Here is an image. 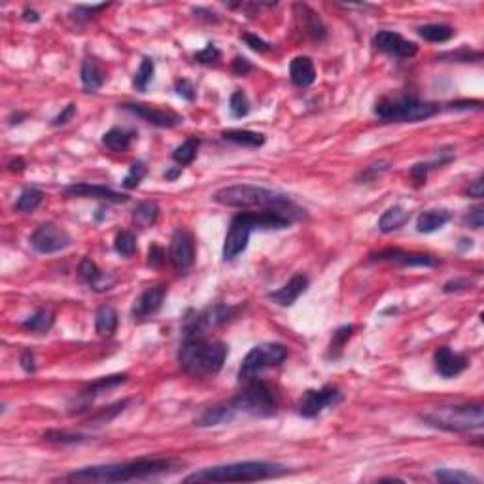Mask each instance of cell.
<instances>
[{
    "instance_id": "obj_1",
    "label": "cell",
    "mask_w": 484,
    "mask_h": 484,
    "mask_svg": "<svg viewBox=\"0 0 484 484\" xmlns=\"http://www.w3.org/2000/svg\"><path fill=\"white\" fill-rule=\"evenodd\" d=\"M244 390L239 396L227 399L224 403L208 407L197 420L195 426L199 428H212V426L229 424L239 416L269 418L279 412V398L276 391L263 378H250L242 382Z\"/></svg>"
},
{
    "instance_id": "obj_2",
    "label": "cell",
    "mask_w": 484,
    "mask_h": 484,
    "mask_svg": "<svg viewBox=\"0 0 484 484\" xmlns=\"http://www.w3.org/2000/svg\"><path fill=\"white\" fill-rule=\"evenodd\" d=\"M184 467L182 460L176 458H140L123 464H107L81 467L68 473L65 481L70 483H129L139 478H152L159 475L176 473Z\"/></svg>"
},
{
    "instance_id": "obj_3",
    "label": "cell",
    "mask_w": 484,
    "mask_h": 484,
    "mask_svg": "<svg viewBox=\"0 0 484 484\" xmlns=\"http://www.w3.org/2000/svg\"><path fill=\"white\" fill-rule=\"evenodd\" d=\"M218 205L229 206V208H261V210H274L295 219L305 218V210L293 203V199L286 193L269 187L253 186V184H233V186L219 187L212 197Z\"/></svg>"
},
{
    "instance_id": "obj_4",
    "label": "cell",
    "mask_w": 484,
    "mask_h": 484,
    "mask_svg": "<svg viewBox=\"0 0 484 484\" xmlns=\"http://www.w3.org/2000/svg\"><path fill=\"white\" fill-rule=\"evenodd\" d=\"M227 359V345L208 337V333H182L178 364L182 371L197 378L214 377Z\"/></svg>"
},
{
    "instance_id": "obj_5",
    "label": "cell",
    "mask_w": 484,
    "mask_h": 484,
    "mask_svg": "<svg viewBox=\"0 0 484 484\" xmlns=\"http://www.w3.org/2000/svg\"><path fill=\"white\" fill-rule=\"evenodd\" d=\"M293 221L288 216L274 210H261V212H252L244 210L239 212L231 219L227 227L226 239H224V250L221 256L226 261H233L239 258L240 253L248 248V240L256 229L261 231H271V229H288Z\"/></svg>"
},
{
    "instance_id": "obj_6",
    "label": "cell",
    "mask_w": 484,
    "mask_h": 484,
    "mask_svg": "<svg viewBox=\"0 0 484 484\" xmlns=\"http://www.w3.org/2000/svg\"><path fill=\"white\" fill-rule=\"evenodd\" d=\"M286 465L276 462H235V464L214 465L205 467L187 475L184 483H253V481H267L286 475Z\"/></svg>"
},
{
    "instance_id": "obj_7",
    "label": "cell",
    "mask_w": 484,
    "mask_h": 484,
    "mask_svg": "<svg viewBox=\"0 0 484 484\" xmlns=\"http://www.w3.org/2000/svg\"><path fill=\"white\" fill-rule=\"evenodd\" d=\"M418 418L430 428L451 433H467L484 426L483 405H443L431 411L420 412Z\"/></svg>"
},
{
    "instance_id": "obj_8",
    "label": "cell",
    "mask_w": 484,
    "mask_h": 484,
    "mask_svg": "<svg viewBox=\"0 0 484 484\" xmlns=\"http://www.w3.org/2000/svg\"><path fill=\"white\" fill-rule=\"evenodd\" d=\"M441 107L435 102L420 100L414 95L382 97L375 102L373 114L386 123H416L437 116Z\"/></svg>"
},
{
    "instance_id": "obj_9",
    "label": "cell",
    "mask_w": 484,
    "mask_h": 484,
    "mask_svg": "<svg viewBox=\"0 0 484 484\" xmlns=\"http://www.w3.org/2000/svg\"><path fill=\"white\" fill-rule=\"evenodd\" d=\"M288 358V348L280 343H265V345L253 346L252 350L246 354L242 359V365L239 369L240 384L256 378L261 371H265L269 367H276Z\"/></svg>"
},
{
    "instance_id": "obj_10",
    "label": "cell",
    "mask_w": 484,
    "mask_h": 484,
    "mask_svg": "<svg viewBox=\"0 0 484 484\" xmlns=\"http://www.w3.org/2000/svg\"><path fill=\"white\" fill-rule=\"evenodd\" d=\"M244 305H214L205 311L189 312L182 322V333H208L214 327L237 318Z\"/></svg>"
},
{
    "instance_id": "obj_11",
    "label": "cell",
    "mask_w": 484,
    "mask_h": 484,
    "mask_svg": "<svg viewBox=\"0 0 484 484\" xmlns=\"http://www.w3.org/2000/svg\"><path fill=\"white\" fill-rule=\"evenodd\" d=\"M343 403V391L337 386H324L320 390H306L297 401L299 416L316 418L325 409H333Z\"/></svg>"
},
{
    "instance_id": "obj_12",
    "label": "cell",
    "mask_w": 484,
    "mask_h": 484,
    "mask_svg": "<svg viewBox=\"0 0 484 484\" xmlns=\"http://www.w3.org/2000/svg\"><path fill=\"white\" fill-rule=\"evenodd\" d=\"M29 242L38 253H57L67 250L68 246L72 244V237L57 224L47 221V224L36 227V231L31 235Z\"/></svg>"
},
{
    "instance_id": "obj_13",
    "label": "cell",
    "mask_w": 484,
    "mask_h": 484,
    "mask_svg": "<svg viewBox=\"0 0 484 484\" xmlns=\"http://www.w3.org/2000/svg\"><path fill=\"white\" fill-rule=\"evenodd\" d=\"M169 261L174 267V271L186 274L195 263V242L186 229L178 227L173 233L171 246H169Z\"/></svg>"
},
{
    "instance_id": "obj_14",
    "label": "cell",
    "mask_w": 484,
    "mask_h": 484,
    "mask_svg": "<svg viewBox=\"0 0 484 484\" xmlns=\"http://www.w3.org/2000/svg\"><path fill=\"white\" fill-rule=\"evenodd\" d=\"M127 375H112V377H102L99 380H95L93 384H89L84 391H80L76 398L68 403V412L70 414H80V412L89 411V407L93 405V401L102 393H107L112 388L125 384Z\"/></svg>"
},
{
    "instance_id": "obj_15",
    "label": "cell",
    "mask_w": 484,
    "mask_h": 484,
    "mask_svg": "<svg viewBox=\"0 0 484 484\" xmlns=\"http://www.w3.org/2000/svg\"><path fill=\"white\" fill-rule=\"evenodd\" d=\"M127 112L139 116L140 120H144L150 125L161 127V129H173L184 123V118L180 114L173 112V110H163V108L150 107V104H142V102H125L120 104Z\"/></svg>"
},
{
    "instance_id": "obj_16",
    "label": "cell",
    "mask_w": 484,
    "mask_h": 484,
    "mask_svg": "<svg viewBox=\"0 0 484 484\" xmlns=\"http://www.w3.org/2000/svg\"><path fill=\"white\" fill-rule=\"evenodd\" d=\"M373 46L378 52L391 55V57H398V59H411L418 54V46L414 42L407 40L401 34L393 33V31H378L373 36Z\"/></svg>"
},
{
    "instance_id": "obj_17",
    "label": "cell",
    "mask_w": 484,
    "mask_h": 484,
    "mask_svg": "<svg viewBox=\"0 0 484 484\" xmlns=\"http://www.w3.org/2000/svg\"><path fill=\"white\" fill-rule=\"evenodd\" d=\"M165 295H166L165 284H155V286L146 288V290L136 297V301H134V305H133V311H131L134 322H144V320L153 318V316L161 311L163 301H165Z\"/></svg>"
},
{
    "instance_id": "obj_18",
    "label": "cell",
    "mask_w": 484,
    "mask_h": 484,
    "mask_svg": "<svg viewBox=\"0 0 484 484\" xmlns=\"http://www.w3.org/2000/svg\"><path fill=\"white\" fill-rule=\"evenodd\" d=\"M63 195L65 197H86V199H100L107 203H127L129 195L120 193L112 189V187L100 186V184H87V182H78V184H70V186L63 187Z\"/></svg>"
},
{
    "instance_id": "obj_19",
    "label": "cell",
    "mask_w": 484,
    "mask_h": 484,
    "mask_svg": "<svg viewBox=\"0 0 484 484\" xmlns=\"http://www.w3.org/2000/svg\"><path fill=\"white\" fill-rule=\"evenodd\" d=\"M373 261H393L405 267H437L439 259L430 256V253H416V252H405L399 248H386L378 252L369 253Z\"/></svg>"
},
{
    "instance_id": "obj_20",
    "label": "cell",
    "mask_w": 484,
    "mask_h": 484,
    "mask_svg": "<svg viewBox=\"0 0 484 484\" xmlns=\"http://www.w3.org/2000/svg\"><path fill=\"white\" fill-rule=\"evenodd\" d=\"M433 361H435V371L443 378H454L458 375L467 369V356L465 354H458L448 346H441L433 354Z\"/></svg>"
},
{
    "instance_id": "obj_21",
    "label": "cell",
    "mask_w": 484,
    "mask_h": 484,
    "mask_svg": "<svg viewBox=\"0 0 484 484\" xmlns=\"http://www.w3.org/2000/svg\"><path fill=\"white\" fill-rule=\"evenodd\" d=\"M309 284H311L309 276L303 274V272H297L282 288H279L276 292L269 293V299L280 306H292L309 290Z\"/></svg>"
},
{
    "instance_id": "obj_22",
    "label": "cell",
    "mask_w": 484,
    "mask_h": 484,
    "mask_svg": "<svg viewBox=\"0 0 484 484\" xmlns=\"http://www.w3.org/2000/svg\"><path fill=\"white\" fill-rule=\"evenodd\" d=\"M78 274H80L81 282L86 286H89L93 292H108L114 286L116 279L110 276L108 272L100 271L99 265L95 263L91 258H84L78 265Z\"/></svg>"
},
{
    "instance_id": "obj_23",
    "label": "cell",
    "mask_w": 484,
    "mask_h": 484,
    "mask_svg": "<svg viewBox=\"0 0 484 484\" xmlns=\"http://www.w3.org/2000/svg\"><path fill=\"white\" fill-rule=\"evenodd\" d=\"M290 80L295 87H311L316 81L314 61L306 55H299L290 63Z\"/></svg>"
},
{
    "instance_id": "obj_24",
    "label": "cell",
    "mask_w": 484,
    "mask_h": 484,
    "mask_svg": "<svg viewBox=\"0 0 484 484\" xmlns=\"http://www.w3.org/2000/svg\"><path fill=\"white\" fill-rule=\"evenodd\" d=\"M136 139V131L125 129V127H112L110 131L102 134V146L114 153L127 152L133 140Z\"/></svg>"
},
{
    "instance_id": "obj_25",
    "label": "cell",
    "mask_w": 484,
    "mask_h": 484,
    "mask_svg": "<svg viewBox=\"0 0 484 484\" xmlns=\"http://www.w3.org/2000/svg\"><path fill=\"white\" fill-rule=\"evenodd\" d=\"M452 219V214L444 208H431V210H424L416 219V231L430 235L439 229H443L448 221Z\"/></svg>"
},
{
    "instance_id": "obj_26",
    "label": "cell",
    "mask_w": 484,
    "mask_h": 484,
    "mask_svg": "<svg viewBox=\"0 0 484 484\" xmlns=\"http://www.w3.org/2000/svg\"><path fill=\"white\" fill-rule=\"evenodd\" d=\"M80 78L84 91H87V93H95V91H99L100 87L104 86V72H102V68H100V65L93 57H86L84 59L80 68Z\"/></svg>"
},
{
    "instance_id": "obj_27",
    "label": "cell",
    "mask_w": 484,
    "mask_h": 484,
    "mask_svg": "<svg viewBox=\"0 0 484 484\" xmlns=\"http://www.w3.org/2000/svg\"><path fill=\"white\" fill-rule=\"evenodd\" d=\"M297 17L301 21V25L305 29V33L311 36L312 40H324L325 38V25L318 17V14L312 8L305 6V4H297Z\"/></svg>"
},
{
    "instance_id": "obj_28",
    "label": "cell",
    "mask_w": 484,
    "mask_h": 484,
    "mask_svg": "<svg viewBox=\"0 0 484 484\" xmlns=\"http://www.w3.org/2000/svg\"><path fill=\"white\" fill-rule=\"evenodd\" d=\"M221 139L242 148H261L265 144V134L248 131V129H227V131H221Z\"/></svg>"
},
{
    "instance_id": "obj_29",
    "label": "cell",
    "mask_w": 484,
    "mask_h": 484,
    "mask_svg": "<svg viewBox=\"0 0 484 484\" xmlns=\"http://www.w3.org/2000/svg\"><path fill=\"white\" fill-rule=\"evenodd\" d=\"M120 324V316L118 311L110 305L99 306V311L95 314V329L100 337H112Z\"/></svg>"
},
{
    "instance_id": "obj_30",
    "label": "cell",
    "mask_w": 484,
    "mask_h": 484,
    "mask_svg": "<svg viewBox=\"0 0 484 484\" xmlns=\"http://www.w3.org/2000/svg\"><path fill=\"white\" fill-rule=\"evenodd\" d=\"M409 218H411V212H407L403 206H390L378 219V229H380V233H386V235L398 231L409 221Z\"/></svg>"
},
{
    "instance_id": "obj_31",
    "label": "cell",
    "mask_w": 484,
    "mask_h": 484,
    "mask_svg": "<svg viewBox=\"0 0 484 484\" xmlns=\"http://www.w3.org/2000/svg\"><path fill=\"white\" fill-rule=\"evenodd\" d=\"M159 205L155 201H142L136 205L133 212V221L136 227H142V229H148V227H153L159 219Z\"/></svg>"
},
{
    "instance_id": "obj_32",
    "label": "cell",
    "mask_w": 484,
    "mask_h": 484,
    "mask_svg": "<svg viewBox=\"0 0 484 484\" xmlns=\"http://www.w3.org/2000/svg\"><path fill=\"white\" fill-rule=\"evenodd\" d=\"M416 33L424 40L433 42V44H443V42L451 40L452 36L456 34V31L451 25H444V23H428V25L418 27Z\"/></svg>"
},
{
    "instance_id": "obj_33",
    "label": "cell",
    "mask_w": 484,
    "mask_h": 484,
    "mask_svg": "<svg viewBox=\"0 0 484 484\" xmlns=\"http://www.w3.org/2000/svg\"><path fill=\"white\" fill-rule=\"evenodd\" d=\"M55 324V314L49 309H40V311H36L34 314H31L23 324H21V327L25 329V331H31V333H47L52 327H54Z\"/></svg>"
},
{
    "instance_id": "obj_34",
    "label": "cell",
    "mask_w": 484,
    "mask_h": 484,
    "mask_svg": "<svg viewBox=\"0 0 484 484\" xmlns=\"http://www.w3.org/2000/svg\"><path fill=\"white\" fill-rule=\"evenodd\" d=\"M42 201H44V193L38 187H25L15 201L14 208L21 214H31L42 205Z\"/></svg>"
},
{
    "instance_id": "obj_35",
    "label": "cell",
    "mask_w": 484,
    "mask_h": 484,
    "mask_svg": "<svg viewBox=\"0 0 484 484\" xmlns=\"http://www.w3.org/2000/svg\"><path fill=\"white\" fill-rule=\"evenodd\" d=\"M433 477L437 478L439 483L446 484H481L475 475H471L464 469H448V467H439L433 473Z\"/></svg>"
},
{
    "instance_id": "obj_36",
    "label": "cell",
    "mask_w": 484,
    "mask_h": 484,
    "mask_svg": "<svg viewBox=\"0 0 484 484\" xmlns=\"http://www.w3.org/2000/svg\"><path fill=\"white\" fill-rule=\"evenodd\" d=\"M133 403V399H123V401H118V403L110 405V407H104V409H100L97 414H93V416L87 420V426H104V424H110L114 418L120 416L121 412L125 411L129 405Z\"/></svg>"
},
{
    "instance_id": "obj_37",
    "label": "cell",
    "mask_w": 484,
    "mask_h": 484,
    "mask_svg": "<svg viewBox=\"0 0 484 484\" xmlns=\"http://www.w3.org/2000/svg\"><path fill=\"white\" fill-rule=\"evenodd\" d=\"M201 140L197 136H189L187 140H184L176 150L173 152V159L178 163V166H186L189 163L195 161L197 157V152H199Z\"/></svg>"
},
{
    "instance_id": "obj_38",
    "label": "cell",
    "mask_w": 484,
    "mask_h": 484,
    "mask_svg": "<svg viewBox=\"0 0 484 484\" xmlns=\"http://www.w3.org/2000/svg\"><path fill=\"white\" fill-rule=\"evenodd\" d=\"M153 74H155V61L152 57H144L140 61V67L136 70L133 78V87L140 93H144L148 89V86L152 84Z\"/></svg>"
},
{
    "instance_id": "obj_39",
    "label": "cell",
    "mask_w": 484,
    "mask_h": 484,
    "mask_svg": "<svg viewBox=\"0 0 484 484\" xmlns=\"http://www.w3.org/2000/svg\"><path fill=\"white\" fill-rule=\"evenodd\" d=\"M114 250L120 253L121 258H133L136 252V237L131 231H120L114 240Z\"/></svg>"
},
{
    "instance_id": "obj_40",
    "label": "cell",
    "mask_w": 484,
    "mask_h": 484,
    "mask_svg": "<svg viewBox=\"0 0 484 484\" xmlns=\"http://www.w3.org/2000/svg\"><path fill=\"white\" fill-rule=\"evenodd\" d=\"M354 335V325H343V327H338L337 331L333 333V338L331 343H329V352H327V356L333 359H337L338 356H341V352H343V348H345L346 341Z\"/></svg>"
},
{
    "instance_id": "obj_41",
    "label": "cell",
    "mask_w": 484,
    "mask_h": 484,
    "mask_svg": "<svg viewBox=\"0 0 484 484\" xmlns=\"http://www.w3.org/2000/svg\"><path fill=\"white\" fill-rule=\"evenodd\" d=\"M250 110H252V104H250V100H248L244 91H240V89L235 91L231 95V99H229V112H231L233 118L242 120V118H246L250 114Z\"/></svg>"
},
{
    "instance_id": "obj_42",
    "label": "cell",
    "mask_w": 484,
    "mask_h": 484,
    "mask_svg": "<svg viewBox=\"0 0 484 484\" xmlns=\"http://www.w3.org/2000/svg\"><path fill=\"white\" fill-rule=\"evenodd\" d=\"M390 163L388 161H377V163H371V165L364 166V171H359L358 176H356V182L359 184H371V182H377L382 174L388 171Z\"/></svg>"
},
{
    "instance_id": "obj_43",
    "label": "cell",
    "mask_w": 484,
    "mask_h": 484,
    "mask_svg": "<svg viewBox=\"0 0 484 484\" xmlns=\"http://www.w3.org/2000/svg\"><path fill=\"white\" fill-rule=\"evenodd\" d=\"M44 439L49 441V443H59V444H80L86 443L89 435H81V433H68V431H59V430H49L44 433Z\"/></svg>"
},
{
    "instance_id": "obj_44",
    "label": "cell",
    "mask_w": 484,
    "mask_h": 484,
    "mask_svg": "<svg viewBox=\"0 0 484 484\" xmlns=\"http://www.w3.org/2000/svg\"><path fill=\"white\" fill-rule=\"evenodd\" d=\"M148 173V166L144 161H134L133 165L129 166V173H127V176L123 178V182H121V186L125 187V189H134V187L140 186V182L144 180V176H146Z\"/></svg>"
},
{
    "instance_id": "obj_45",
    "label": "cell",
    "mask_w": 484,
    "mask_h": 484,
    "mask_svg": "<svg viewBox=\"0 0 484 484\" xmlns=\"http://www.w3.org/2000/svg\"><path fill=\"white\" fill-rule=\"evenodd\" d=\"M439 59L446 61H456V63H478L483 59V54L481 52H471L469 47H462V49H456V52H446V54L439 55Z\"/></svg>"
},
{
    "instance_id": "obj_46",
    "label": "cell",
    "mask_w": 484,
    "mask_h": 484,
    "mask_svg": "<svg viewBox=\"0 0 484 484\" xmlns=\"http://www.w3.org/2000/svg\"><path fill=\"white\" fill-rule=\"evenodd\" d=\"M193 57H195V61H197V63H201V65H212V63H216V61L221 57V54H219L218 47L214 46L212 42H210V44H206L205 49L197 52V54L193 55Z\"/></svg>"
},
{
    "instance_id": "obj_47",
    "label": "cell",
    "mask_w": 484,
    "mask_h": 484,
    "mask_svg": "<svg viewBox=\"0 0 484 484\" xmlns=\"http://www.w3.org/2000/svg\"><path fill=\"white\" fill-rule=\"evenodd\" d=\"M110 6V4H95V6H76L72 12V17L76 21H87L91 19V17H95V15L99 14V12H102V10H107V8Z\"/></svg>"
},
{
    "instance_id": "obj_48",
    "label": "cell",
    "mask_w": 484,
    "mask_h": 484,
    "mask_svg": "<svg viewBox=\"0 0 484 484\" xmlns=\"http://www.w3.org/2000/svg\"><path fill=\"white\" fill-rule=\"evenodd\" d=\"M484 224V210L483 206H475L467 210V214L464 216V226L471 227V229H481Z\"/></svg>"
},
{
    "instance_id": "obj_49",
    "label": "cell",
    "mask_w": 484,
    "mask_h": 484,
    "mask_svg": "<svg viewBox=\"0 0 484 484\" xmlns=\"http://www.w3.org/2000/svg\"><path fill=\"white\" fill-rule=\"evenodd\" d=\"M174 91H176L182 99H186L187 102H193V100H195V86H193V81H189L187 78H180V80L174 81Z\"/></svg>"
},
{
    "instance_id": "obj_50",
    "label": "cell",
    "mask_w": 484,
    "mask_h": 484,
    "mask_svg": "<svg viewBox=\"0 0 484 484\" xmlns=\"http://www.w3.org/2000/svg\"><path fill=\"white\" fill-rule=\"evenodd\" d=\"M242 40L246 42V46L250 47V49H253V52H258V54H267V52L272 47L269 42H265L263 38H259V36L250 34V33L242 34Z\"/></svg>"
},
{
    "instance_id": "obj_51",
    "label": "cell",
    "mask_w": 484,
    "mask_h": 484,
    "mask_svg": "<svg viewBox=\"0 0 484 484\" xmlns=\"http://www.w3.org/2000/svg\"><path fill=\"white\" fill-rule=\"evenodd\" d=\"M473 286V280L465 279V276H458V279H452L448 282H444L443 292L444 293H456V292H465Z\"/></svg>"
},
{
    "instance_id": "obj_52",
    "label": "cell",
    "mask_w": 484,
    "mask_h": 484,
    "mask_svg": "<svg viewBox=\"0 0 484 484\" xmlns=\"http://www.w3.org/2000/svg\"><path fill=\"white\" fill-rule=\"evenodd\" d=\"M19 364H21V367H23V371L29 373V375L36 373V356H34V352L31 350V348L21 352Z\"/></svg>"
},
{
    "instance_id": "obj_53",
    "label": "cell",
    "mask_w": 484,
    "mask_h": 484,
    "mask_svg": "<svg viewBox=\"0 0 484 484\" xmlns=\"http://www.w3.org/2000/svg\"><path fill=\"white\" fill-rule=\"evenodd\" d=\"M431 171V165L430 163H418V165H414L411 169V176L412 180L416 182V186H422V184H426V180H428V173Z\"/></svg>"
},
{
    "instance_id": "obj_54",
    "label": "cell",
    "mask_w": 484,
    "mask_h": 484,
    "mask_svg": "<svg viewBox=\"0 0 484 484\" xmlns=\"http://www.w3.org/2000/svg\"><path fill=\"white\" fill-rule=\"evenodd\" d=\"M166 261V252L159 244H152L148 253V263L152 267H161Z\"/></svg>"
},
{
    "instance_id": "obj_55",
    "label": "cell",
    "mask_w": 484,
    "mask_h": 484,
    "mask_svg": "<svg viewBox=\"0 0 484 484\" xmlns=\"http://www.w3.org/2000/svg\"><path fill=\"white\" fill-rule=\"evenodd\" d=\"M231 68L235 76H246V74L252 72L253 67H252V63L246 59V57H240L239 55V57H235V61H233Z\"/></svg>"
},
{
    "instance_id": "obj_56",
    "label": "cell",
    "mask_w": 484,
    "mask_h": 484,
    "mask_svg": "<svg viewBox=\"0 0 484 484\" xmlns=\"http://www.w3.org/2000/svg\"><path fill=\"white\" fill-rule=\"evenodd\" d=\"M76 112H78V108H76V104H68V107H65L63 110L59 112V116L54 120V125L55 127H63L67 125L68 121H72V118L76 116Z\"/></svg>"
},
{
    "instance_id": "obj_57",
    "label": "cell",
    "mask_w": 484,
    "mask_h": 484,
    "mask_svg": "<svg viewBox=\"0 0 484 484\" xmlns=\"http://www.w3.org/2000/svg\"><path fill=\"white\" fill-rule=\"evenodd\" d=\"M467 195L473 197V199H483L484 195V180L483 176H478L477 180H473L467 187Z\"/></svg>"
},
{
    "instance_id": "obj_58",
    "label": "cell",
    "mask_w": 484,
    "mask_h": 484,
    "mask_svg": "<svg viewBox=\"0 0 484 484\" xmlns=\"http://www.w3.org/2000/svg\"><path fill=\"white\" fill-rule=\"evenodd\" d=\"M483 107V102L481 100H471V102H467V100H464V102H452L451 110H469V108H481Z\"/></svg>"
},
{
    "instance_id": "obj_59",
    "label": "cell",
    "mask_w": 484,
    "mask_h": 484,
    "mask_svg": "<svg viewBox=\"0 0 484 484\" xmlns=\"http://www.w3.org/2000/svg\"><path fill=\"white\" fill-rule=\"evenodd\" d=\"M25 159H21V157H15V159H10V163H8V171L10 173H23L25 171Z\"/></svg>"
},
{
    "instance_id": "obj_60",
    "label": "cell",
    "mask_w": 484,
    "mask_h": 484,
    "mask_svg": "<svg viewBox=\"0 0 484 484\" xmlns=\"http://www.w3.org/2000/svg\"><path fill=\"white\" fill-rule=\"evenodd\" d=\"M23 19L27 21V23H38V21H40V15H38V12L33 10V8H25V10H23Z\"/></svg>"
},
{
    "instance_id": "obj_61",
    "label": "cell",
    "mask_w": 484,
    "mask_h": 484,
    "mask_svg": "<svg viewBox=\"0 0 484 484\" xmlns=\"http://www.w3.org/2000/svg\"><path fill=\"white\" fill-rule=\"evenodd\" d=\"M182 169H184V166H171V169H166L165 178L169 180V182H174V180L182 174Z\"/></svg>"
},
{
    "instance_id": "obj_62",
    "label": "cell",
    "mask_w": 484,
    "mask_h": 484,
    "mask_svg": "<svg viewBox=\"0 0 484 484\" xmlns=\"http://www.w3.org/2000/svg\"><path fill=\"white\" fill-rule=\"evenodd\" d=\"M21 120H25V114H19V112L12 114V118H10V125H17V123H21Z\"/></svg>"
}]
</instances>
